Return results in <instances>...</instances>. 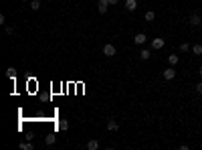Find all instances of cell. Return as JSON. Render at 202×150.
<instances>
[{
	"label": "cell",
	"mask_w": 202,
	"mask_h": 150,
	"mask_svg": "<svg viewBox=\"0 0 202 150\" xmlns=\"http://www.w3.org/2000/svg\"><path fill=\"white\" fill-rule=\"evenodd\" d=\"M115 53H117V49H115V45H111V43H107V45H103V55H107V57H113Z\"/></svg>",
	"instance_id": "1"
},
{
	"label": "cell",
	"mask_w": 202,
	"mask_h": 150,
	"mask_svg": "<svg viewBox=\"0 0 202 150\" xmlns=\"http://www.w3.org/2000/svg\"><path fill=\"white\" fill-rule=\"evenodd\" d=\"M162 75H164V79H166V81H172V79L176 77V69H174V65H170L168 69H164V73H162Z\"/></svg>",
	"instance_id": "2"
},
{
	"label": "cell",
	"mask_w": 202,
	"mask_h": 150,
	"mask_svg": "<svg viewBox=\"0 0 202 150\" xmlns=\"http://www.w3.org/2000/svg\"><path fill=\"white\" fill-rule=\"evenodd\" d=\"M164 45H166V41H164V39H154V41H152V49H154V51L164 49Z\"/></svg>",
	"instance_id": "3"
},
{
	"label": "cell",
	"mask_w": 202,
	"mask_h": 150,
	"mask_svg": "<svg viewBox=\"0 0 202 150\" xmlns=\"http://www.w3.org/2000/svg\"><path fill=\"white\" fill-rule=\"evenodd\" d=\"M107 130H109V132H117V130H119L117 120H113V118H109V120H107Z\"/></svg>",
	"instance_id": "4"
},
{
	"label": "cell",
	"mask_w": 202,
	"mask_h": 150,
	"mask_svg": "<svg viewBox=\"0 0 202 150\" xmlns=\"http://www.w3.org/2000/svg\"><path fill=\"white\" fill-rule=\"evenodd\" d=\"M107 8H109V0H99V2H97V10H99L101 14H105Z\"/></svg>",
	"instance_id": "5"
},
{
	"label": "cell",
	"mask_w": 202,
	"mask_h": 150,
	"mask_svg": "<svg viewBox=\"0 0 202 150\" xmlns=\"http://www.w3.org/2000/svg\"><path fill=\"white\" fill-rule=\"evenodd\" d=\"M190 24H192V27H200V24H202V16L196 14V12H194V14H190Z\"/></svg>",
	"instance_id": "6"
},
{
	"label": "cell",
	"mask_w": 202,
	"mask_h": 150,
	"mask_svg": "<svg viewBox=\"0 0 202 150\" xmlns=\"http://www.w3.org/2000/svg\"><path fill=\"white\" fill-rule=\"evenodd\" d=\"M137 8V0H126V10L127 12H134Z\"/></svg>",
	"instance_id": "7"
},
{
	"label": "cell",
	"mask_w": 202,
	"mask_h": 150,
	"mask_svg": "<svg viewBox=\"0 0 202 150\" xmlns=\"http://www.w3.org/2000/svg\"><path fill=\"white\" fill-rule=\"evenodd\" d=\"M145 41H148V37H145L144 33H137V35L134 37V43H135V45H144Z\"/></svg>",
	"instance_id": "8"
},
{
	"label": "cell",
	"mask_w": 202,
	"mask_h": 150,
	"mask_svg": "<svg viewBox=\"0 0 202 150\" xmlns=\"http://www.w3.org/2000/svg\"><path fill=\"white\" fill-rule=\"evenodd\" d=\"M192 55H196V57H198V55H202V45L200 43H196V45H192Z\"/></svg>",
	"instance_id": "9"
},
{
	"label": "cell",
	"mask_w": 202,
	"mask_h": 150,
	"mask_svg": "<svg viewBox=\"0 0 202 150\" xmlns=\"http://www.w3.org/2000/svg\"><path fill=\"white\" fill-rule=\"evenodd\" d=\"M140 57H141V61H148V59L152 57V51H150V49H141Z\"/></svg>",
	"instance_id": "10"
},
{
	"label": "cell",
	"mask_w": 202,
	"mask_h": 150,
	"mask_svg": "<svg viewBox=\"0 0 202 150\" xmlns=\"http://www.w3.org/2000/svg\"><path fill=\"white\" fill-rule=\"evenodd\" d=\"M178 61H180V57H178V55H174V53H172V55H168V63H170V65H178Z\"/></svg>",
	"instance_id": "11"
},
{
	"label": "cell",
	"mask_w": 202,
	"mask_h": 150,
	"mask_svg": "<svg viewBox=\"0 0 202 150\" xmlns=\"http://www.w3.org/2000/svg\"><path fill=\"white\" fill-rule=\"evenodd\" d=\"M97 148H99V142H97L95 138H93V140H89V142H87V150H97Z\"/></svg>",
	"instance_id": "12"
},
{
	"label": "cell",
	"mask_w": 202,
	"mask_h": 150,
	"mask_svg": "<svg viewBox=\"0 0 202 150\" xmlns=\"http://www.w3.org/2000/svg\"><path fill=\"white\" fill-rule=\"evenodd\" d=\"M57 128H59V130H63V132H65V130H69V122H67V120H59Z\"/></svg>",
	"instance_id": "13"
},
{
	"label": "cell",
	"mask_w": 202,
	"mask_h": 150,
	"mask_svg": "<svg viewBox=\"0 0 202 150\" xmlns=\"http://www.w3.org/2000/svg\"><path fill=\"white\" fill-rule=\"evenodd\" d=\"M45 144H47V146H53V144H55V134H47L45 136Z\"/></svg>",
	"instance_id": "14"
},
{
	"label": "cell",
	"mask_w": 202,
	"mask_h": 150,
	"mask_svg": "<svg viewBox=\"0 0 202 150\" xmlns=\"http://www.w3.org/2000/svg\"><path fill=\"white\" fill-rule=\"evenodd\" d=\"M144 18H145V23H152V20L156 18V12H154V10H148V12H145V16H144Z\"/></svg>",
	"instance_id": "15"
},
{
	"label": "cell",
	"mask_w": 202,
	"mask_h": 150,
	"mask_svg": "<svg viewBox=\"0 0 202 150\" xmlns=\"http://www.w3.org/2000/svg\"><path fill=\"white\" fill-rule=\"evenodd\" d=\"M190 49H192L190 43H180V51H182V53H188Z\"/></svg>",
	"instance_id": "16"
},
{
	"label": "cell",
	"mask_w": 202,
	"mask_h": 150,
	"mask_svg": "<svg viewBox=\"0 0 202 150\" xmlns=\"http://www.w3.org/2000/svg\"><path fill=\"white\" fill-rule=\"evenodd\" d=\"M41 8V0H31V10H38Z\"/></svg>",
	"instance_id": "17"
},
{
	"label": "cell",
	"mask_w": 202,
	"mask_h": 150,
	"mask_svg": "<svg viewBox=\"0 0 202 150\" xmlns=\"http://www.w3.org/2000/svg\"><path fill=\"white\" fill-rule=\"evenodd\" d=\"M20 148H22V150H32L34 146H32V142H31V140H28V142H22V144H20Z\"/></svg>",
	"instance_id": "18"
},
{
	"label": "cell",
	"mask_w": 202,
	"mask_h": 150,
	"mask_svg": "<svg viewBox=\"0 0 202 150\" xmlns=\"http://www.w3.org/2000/svg\"><path fill=\"white\" fill-rule=\"evenodd\" d=\"M6 75L10 77V79H14V77H16V69H12V67H8V69H6Z\"/></svg>",
	"instance_id": "19"
},
{
	"label": "cell",
	"mask_w": 202,
	"mask_h": 150,
	"mask_svg": "<svg viewBox=\"0 0 202 150\" xmlns=\"http://www.w3.org/2000/svg\"><path fill=\"white\" fill-rule=\"evenodd\" d=\"M194 89H196V93H202V81H198V83L194 85Z\"/></svg>",
	"instance_id": "20"
},
{
	"label": "cell",
	"mask_w": 202,
	"mask_h": 150,
	"mask_svg": "<svg viewBox=\"0 0 202 150\" xmlns=\"http://www.w3.org/2000/svg\"><path fill=\"white\" fill-rule=\"evenodd\" d=\"M6 35H14V27H6Z\"/></svg>",
	"instance_id": "21"
},
{
	"label": "cell",
	"mask_w": 202,
	"mask_h": 150,
	"mask_svg": "<svg viewBox=\"0 0 202 150\" xmlns=\"http://www.w3.org/2000/svg\"><path fill=\"white\" fill-rule=\"evenodd\" d=\"M117 2H119V0H109V4H111V6H115Z\"/></svg>",
	"instance_id": "22"
},
{
	"label": "cell",
	"mask_w": 202,
	"mask_h": 150,
	"mask_svg": "<svg viewBox=\"0 0 202 150\" xmlns=\"http://www.w3.org/2000/svg\"><path fill=\"white\" fill-rule=\"evenodd\" d=\"M198 75H200V77H202V67H200V69H198Z\"/></svg>",
	"instance_id": "23"
},
{
	"label": "cell",
	"mask_w": 202,
	"mask_h": 150,
	"mask_svg": "<svg viewBox=\"0 0 202 150\" xmlns=\"http://www.w3.org/2000/svg\"><path fill=\"white\" fill-rule=\"evenodd\" d=\"M22 2H28V0H22Z\"/></svg>",
	"instance_id": "24"
}]
</instances>
